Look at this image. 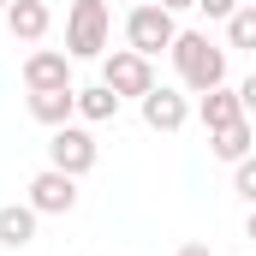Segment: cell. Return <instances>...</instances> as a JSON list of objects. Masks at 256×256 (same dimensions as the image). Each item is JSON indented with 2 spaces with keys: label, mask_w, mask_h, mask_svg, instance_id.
Returning a JSON list of instances; mask_svg holds the SVG:
<instances>
[{
  "label": "cell",
  "mask_w": 256,
  "mask_h": 256,
  "mask_svg": "<svg viewBox=\"0 0 256 256\" xmlns=\"http://www.w3.org/2000/svg\"><path fill=\"white\" fill-rule=\"evenodd\" d=\"M137 108H143V126L161 131V137H173V131L191 126V102H185V90H167V84H149L143 96H137Z\"/></svg>",
  "instance_id": "cell-6"
},
{
  "label": "cell",
  "mask_w": 256,
  "mask_h": 256,
  "mask_svg": "<svg viewBox=\"0 0 256 256\" xmlns=\"http://www.w3.org/2000/svg\"><path fill=\"white\" fill-rule=\"evenodd\" d=\"M24 202H30L36 214H72V208H78V179L60 173V167H42V173L30 179Z\"/></svg>",
  "instance_id": "cell-7"
},
{
  "label": "cell",
  "mask_w": 256,
  "mask_h": 256,
  "mask_svg": "<svg viewBox=\"0 0 256 256\" xmlns=\"http://www.w3.org/2000/svg\"><path fill=\"white\" fill-rule=\"evenodd\" d=\"M167 54H173V72H179V84H185L191 96L226 84V48L208 42V30H179V36L167 42Z\"/></svg>",
  "instance_id": "cell-1"
},
{
  "label": "cell",
  "mask_w": 256,
  "mask_h": 256,
  "mask_svg": "<svg viewBox=\"0 0 256 256\" xmlns=\"http://www.w3.org/2000/svg\"><path fill=\"white\" fill-rule=\"evenodd\" d=\"M108 42H114V12H108V0H72V12H66V60H102L108 54Z\"/></svg>",
  "instance_id": "cell-2"
},
{
  "label": "cell",
  "mask_w": 256,
  "mask_h": 256,
  "mask_svg": "<svg viewBox=\"0 0 256 256\" xmlns=\"http://www.w3.org/2000/svg\"><path fill=\"white\" fill-rule=\"evenodd\" d=\"M191 6L202 12V18H208V24H220V18H226V12H232L238 0H191Z\"/></svg>",
  "instance_id": "cell-17"
},
{
  "label": "cell",
  "mask_w": 256,
  "mask_h": 256,
  "mask_svg": "<svg viewBox=\"0 0 256 256\" xmlns=\"http://www.w3.org/2000/svg\"><path fill=\"white\" fill-rule=\"evenodd\" d=\"M102 84H108L120 102H137V96L155 84V60H143V54H131V48H108V54H102Z\"/></svg>",
  "instance_id": "cell-5"
},
{
  "label": "cell",
  "mask_w": 256,
  "mask_h": 256,
  "mask_svg": "<svg viewBox=\"0 0 256 256\" xmlns=\"http://www.w3.org/2000/svg\"><path fill=\"white\" fill-rule=\"evenodd\" d=\"M72 120H84V126H108V120H120V96H114L108 84L72 90Z\"/></svg>",
  "instance_id": "cell-11"
},
{
  "label": "cell",
  "mask_w": 256,
  "mask_h": 256,
  "mask_svg": "<svg viewBox=\"0 0 256 256\" xmlns=\"http://www.w3.org/2000/svg\"><path fill=\"white\" fill-rule=\"evenodd\" d=\"M72 84V60L60 48H30L24 54V90H66Z\"/></svg>",
  "instance_id": "cell-9"
},
{
  "label": "cell",
  "mask_w": 256,
  "mask_h": 256,
  "mask_svg": "<svg viewBox=\"0 0 256 256\" xmlns=\"http://www.w3.org/2000/svg\"><path fill=\"white\" fill-rule=\"evenodd\" d=\"M36 220H42V214H36L30 202H6V208H0V250H30V244H36Z\"/></svg>",
  "instance_id": "cell-12"
},
{
  "label": "cell",
  "mask_w": 256,
  "mask_h": 256,
  "mask_svg": "<svg viewBox=\"0 0 256 256\" xmlns=\"http://www.w3.org/2000/svg\"><path fill=\"white\" fill-rule=\"evenodd\" d=\"M179 36V18L173 12H161L155 0H137L126 12V48L131 54H143V60H155V54H167V42Z\"/></svg>",
  "instance_id": "cell-3"
},
{
  "label": "cell",
  "mask_w": 256,
  "mask_h": 256,
  "mask_svg": "<svg viewBox=\"0 0 256 256\" xmlns=\"http://www.w3.org/2000/svg\"><path fill=\"white\" fill-rule=\"evenodd\" d=\"M6 6H12V0H0V12H6Z\"/></svg>",
  "instance_id": "cell-20"
},
{
  "label": "cell",
  "mask_w": 256,
  "mask_h": 256,
  "mask_svg": "<svg viewBox=\"0 0 256 256\" xmlns=\"http://www.w3.org/2000/svg\"><path fill=\"white\" fill-rule=\"evenodd\" d=\"M155 6H161V12H173V18H179V12H191V0H155Z\"/></svg>",
  "instance_id": "cell-18"
},
{
  "label": "cell",
  "mask_w": 256,
  "mask_h": 256,
  "mask_svg": "<svg viewBox=\"0 0 256 256\" xmlns=\"http://www.w3.org/2000/svg\"><path fill=\"white\" fill-rule=\"evenodd\" d=\"M250 114H244V120H232V126H214L208 131V155H214V161H226V167H232V161H244V155H250Z\"/></svg>",
  "instance_id": "cell-13"
},
{
  "label": "cell",
  "mask_w": 256,
  "mask_h": 256,
  "mask_svg": "<svg viewBox=\"0 0 256 256\" xmlns=\"http://www.w3.org/2000/svg\"><path fill=\"white\" fill-rule=\"evenodd\" d=\"M173 256H214V250H208V244H179Z\"/></svg>",
  "instance_id": "cell-19"
},
{
  "label": "cell",
  "mask_w": 256,
  "mask_h": 256,
  "mask_svg": "<svg viewBox=\"0 0 256 256\" xmlns=\"http://www.w3.org/2000/svg\"><path fill=\"white\" fill-rule=\"evenodd\" d=\"M220 24H226V54H250L256 48V6L250 0H238Z\"/></svg>",
  "instance_id": "cell-15"
},
{
  "label": "cell",
  "mask_w": 256,
  "mask_h": 256,
  "mask_svg": "<svg viewBox=\"0 0 256 256\" xmlns=\"http://www.w3.org/2000/svg\"><path fill=\"white\" fill-rule=\"evenodd\" d=\"M232 196L256 202V161H250V155H244V161H232Z\"/></svg>",
  "instance_id": "cell-16"
},
{
  "label": "cell",
  "mask_w": 256,
  "mask_h": 256,
  "mask_svg": "<svg viewBox=\"0 0 256 256\" xmlns=\"http://www.w3.org/2000/svg\"><path fill=\"white\" fill-rule=\"evenodd\" d=\"M72 90H78V84H66V90H30V120H36V126H66V120H72Z\"/></svg>",
  "instance_id": "cell-14"
},
{
  "label": "cell",
  "mask_w": 256,
  "mask_h": 256,
  "mask_svg": "<svg viewBox=\"0 0 256 256\" xmlns=\"http://www.w3.org/2000/svg\"><path fill=\"white\" fill-rule=\"evenodd\" d=\"M96 161H102V143H96L90 126H72V120H66V126L48 131V167L84 179V173H96Z\"/></svg>",
  "instance_id": "cell-4"
},
{
  "label": "cell",
  "mask_w": 256,
  "mask_h": 256,
  "mask_svg": "<svg viewBox=\"0 0 256 256\" xmlns=\"http://www.w3.org/2000/svg\"><path fill=\"white\" fill-rule=\"evenodd\" d=\"M196 120H202V131L244 120V102H238V90H232V84H214V90H202V96H196Z\"/></svg>",
  "instance_id": "cell-10"
},
{
  "label": "cell",
  "mask_w": 256,
  "mask_h": 256,
  "mask_svg": "<svg viewBox=\"0 0 256 256\" xmlns=\"http://www.w3.org/2000/svg\"><path fill=\"white\" fill-rule=\"evenodd\" d=\"M0 30H6L12 42L36 48V42H48V30H54V12H48V0H12V6L0 12Z\"/></svg>",
  "instance_id": "cell-8"
}]
</instances>
